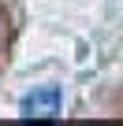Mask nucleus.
Wrapping results in <instances>:
<instances>
[{
  "mask_svg": "<svg viewBox=\"0 0 123 126\" xmlns=\"http://www.w3.org/2000/svg\"><path fill=\"white\" fill-rule=\"evenodd\" d=\"M60 108H64V93L56 85H41V89L23 96L19 115L30 119V122H52V119H60Z\"/></svg>",
  "mask_w": 123,
  "mask_h": 126,
  "instance_id": "obj_1",
  "label": "nucleus"
}]
</instances>
